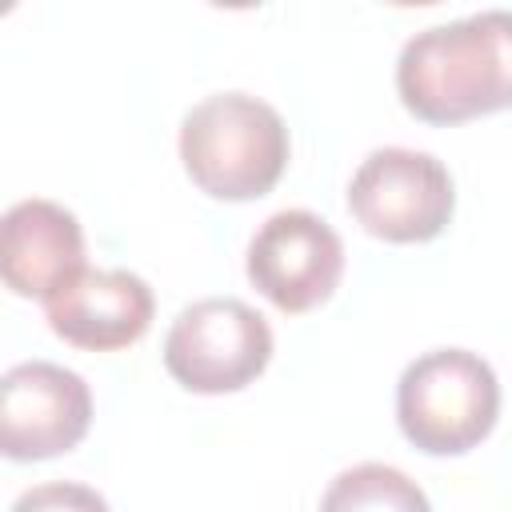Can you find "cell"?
Segmentation results:
<instances>
[{"instance_id":"obj_1","label":"cell","mask_w":512,"mask_h":512,"mask_svg":"<svg viewBox=\"0 0 512 512\" xmlns=\"http://www.w3.org/2000/svg\"><path fill=\"white\" fill-rule=\"evenodd\" d=\"M396 92L424 124H464L512 108V12L488 8L408 36Z\"/></svg>"},{"instance_id":"obj_2","label":"cell","mask_w":512,"mask_h":512,"mask_svg":"<svg viewBox=\"0 0 512 512\" xmlns=\"http://www.w3.org/2000/svg\"><path fill=\"white\" fill-rule=\"evenodd\" d=\"M284 116L248 92H216L180 120V160L192 184L212 200H260L288 168Z\"/></svg>"},{"instance_id":"obj_3","label":"cell","mask_w":512,"mask_h":512,"mask_svg":"<svg viewBox=\"0 0 512 512\" xmlns=\"http://www.w3.org/2000/svg\"><path fill=\"white\" fill-rule=\"evenodd\" d=\"M500 416V380L468 348H432L416 356L396 384V424L428 456L472 452Z\"/></svg>"},{"instance_id":"obj_4","label":"cell","mask_w":512,"mask_h":512,"mask_svg":"<svg viewBox=\"0 0 512 512\" xmlns=\"http://www.w3.org/2000/svg\"><path fill=\"white\" fill-rule=\"evenodd\" d=\"M272 360L268 320L236 296H204L176 312L164 336L168 376L200 396L248 388Z\"/></svg>"},{"instance_id":"obj_5","label":"cell","mask_w":512,"mask_h":512,"mask_svg":"<svg viewBox=\"0 0 512 512\" xmlns=\"http://www.w3.org/2000/svg\"><path fill=\"white\" fill-rule=\"evenodd\" d=\"M348 212L356 224L388 244L436 240L456 212L452 172L416 148H376L348 180Z\"/></svg>"},{"instance_id":"obj_6","label":"cell","mask_w":512,"mask_h":512,"mask_svg":"<svg viewBox=\"0 0 512 512\" xmlns=\"http://www.w3.org/2000/svg\"><path fill=\"white\" fill-rule=\"evenodd\" d=\"M252 288L288 316L320 308L344 276V240L308 208L272 212L248 244Z\"/></svg>"},{"instance_id":"obj_7","label":"cell","mask_w":512,"mask_h":512,"mask_svg":"<svg viewBox=\"0 0 512 512\" xmlns=\"http://www.w3.org/2000/svg\"><path fill=\"white\" fill-rule=\"evenodd\" d=\"M92 424V392L80 372L24 360L0 380V452L8 460H52L72 452Z\"/></svg>"},{"instance_id":"obj_8","label":"cell","mask_w":512,"mask_h":512,"mask_svg":"<svg viewBox=\"0 0 512 512\" xmlns=\"http://www.w3.org/2000/svg\"><path fill=\"white\" fill-rule=\"evenodd\" d=\"M44 304L48 328L84 352H116L152 328L156 296L128 268H80Z\"/></svg>"},{"instance_id":"obj_9","label":"cell","mask_w":512,"mask_h":512,"mask_svg":"<svg viewBox=\"0 0 512 512\" xmlns=\"http://www.w3.org/2000/svg\"><path fill=\"white\" fill-rule=\"evenodd\" d=\"M84 264V228L56 200H20L0 220V276L24 300H48Z\"/></svg>"},{"instance_id":"obj_10","label":"cell","mask_w":512,"mask_h":512,"mask_svg":"<svg viewBox=\"0 0 512 512\" xmlns=\"http://www.w3.org/2000/svg\"><path fill=\"white\" fill-rule=\"evenodd\" d=\"M320 512H432L424 488L380 460L344 468L320 496Z\"/></svg>"},{"instance_id":"obj_11","label":"cell","mask_w":512,"mask_h":512,"mask_svg":"<svg viewBox=\"0 0 512 512\" xmlns=\"http://www.w3.org/2000/svg\"><path fill=\"white\" fill-rule=\"evenodd\" d=\"M12 512H112L108 500L88 488V484H76V480H48V484H36L28 488Z\"/></svg>"}]
</instances>
